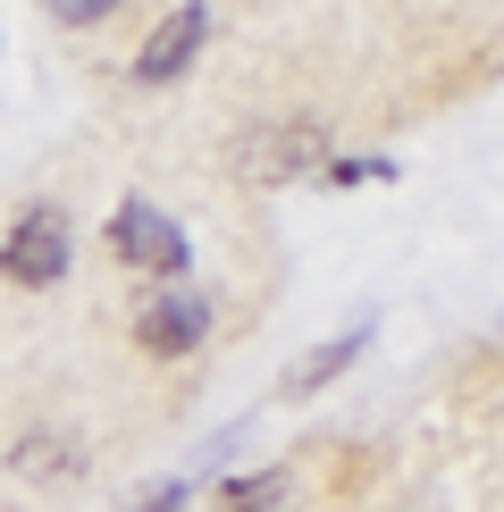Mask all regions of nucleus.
Returning <instances> with one entry per match:
<instances>
[{"label": "nucleus", "mask_w": 504, "mask_h": 512, "mask_svg": "<svg viewBox=\"0 0 504 512\" xmlns=\"http://www.w3.org/2000/svg\"><path fill=\"white\" fill-rule=\"evenodd\" d=\"M68 261H76V236H68V210H59V202L17 210L9 236H0V277H9V286H26V294L59 286V277H68Z\"/></svg>", "instance_id": "1"}, {"label": "nucleus", "mask_w": 504, "mask_h": 512, "mask_svg": "<svg viewBox=\"0 0 504 512\" xmlns=\"http://www.w3.org/2000/svg\"><path fill=\"white\" fill-rule=\"evenodd\" d=\"M328 168V126L320 118H278V126H244L236 135V177L252 185H294Z\"/></svg>", "instance_id": "2"}, {"label": "nucleus", "mask_w": 504, "mask_h": 512, "mask_svg": "<svg viewBox=\"0 0 504 512\" xmlns=\"http://www.w3.org/2000/svg\"><path fill=\"white\" fill-rule=\"evenodd\" d=\"M110 252L126 269H152V277H168V286H185V227L168 219V210H152V202H118Z\"/></svg>", "instance_id": "3"}, {"label": "nucleus", "mask_w": 504, "mask_h": 512, "mask_svg": "<svg viewBox=\"0 0 504 512\" xmlns=\"http://www.w3.org/2000/svg\"><path fill=\"white\" fill-rule=\"evenodd\" d=\"M202 336H210V294L202 286H160L152 303L135 311V345L152 361H185Z\"/></svg>", "instance_id": "4"}, {"label": "nucleus", "mask_w": 504, "mask_h": 512, "mask_svg": "<svg viewBox=\"0 0 504 512\" xmlns=\"http://www.w3.org/2000/svg\"><path fill=\"white\" fill-rule=\"evenodd\" d=\"M202 42H210V9H202V0H185V9H168L160 26L143 34V51H135V68H126V76H135L143 93H160V84H177L185 68H194Z\"/></svg>", "instance_id": "5"}, {"label": "nucleus", "mask_w": 504, "mask_h": 512, "mask_svg": "<svg viewBox=\"0 0 504 512\" xmlns=\"http://www.w3.org/2000/svg\"><path fill=\"white\" fill-rule=\"evenodd\" d=\"M9 471L26 479V487H76L84 479V445L68 429H26V437H17V454H9Z\"/></svg>", "instance_id": "6"}, {"label": "nucleus", "mask_w": 504, "mask_h": 512, "mask_svg": "<svg viewBox=\"0 0 504 512\" xmlns=\"http://www.w3.org/2000/svg\"><path fill=\"white\" fill-rule=\"evenodd\" d=\"M370 353V319H353V328L345 336H328V345H311L303 361H294V370H286V403H303V395H320V387H336V378H345L353 370V361H362Z\"/></svg>", "instance_id": "7"}, {"label": "nucleus", "mask_w": 504, "mask_h": 512, "mask_svg": "<svg viewBox=\"0 0 504 512\" xmlns=\"http://www.w3.org/2000/svg\"><path fill=\"white\" fill-rule=\"evenodd\" d=\"M294 504V471H278V462H269V471H236L219 487V512H286Z\"/></svg>", "instance_id": "8"}, {"label": "nucleus", "mask_w": 504, "mask_h": 512, "mask_svg": "<svg viewBox=\"0 0 504 512\" xmlns=\"http://www.w3.org/2000/svg\"><path fill=\"white\" fill-rule=\"evenodd\" d=\"M42 9H51L59 26H101V17H118V0H42Z\"/></svg>", "instance_id": "9"}, {"label": "nucleus", "mask_w": 504, "mask_h": 512, "mask_svg": "<svg viewBox=\"0 0 504 512\" xmlns=\"http://www.w3.org/2000/svg\"><path fill=\"white\" fill-rule=\"evenodd\" d=\"M126 512H185V479H152V487H135V504Z\"/></svg>", "instance_id": "10"}, {"label": "nucleus", "mask_w": 504, "mask_h": 512, "mask_svg": "<svg viewBox=\"0 0 504 512\" xmlns=\"http://www.w3.org/2000/svg\"><path fill=\"white\" fill-rule=\"evenodd\" d=\"M328 185H362V177H395V160H328Z\"/></svg>", "instance_id": "11"}]
</instances>
